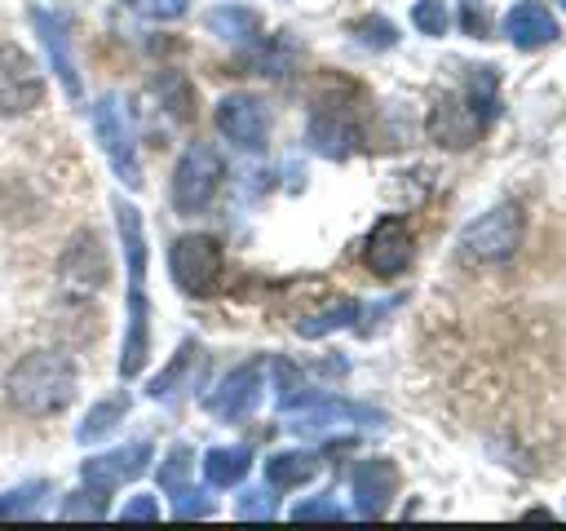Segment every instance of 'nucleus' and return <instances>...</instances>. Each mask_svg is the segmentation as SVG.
Listing matches in <instances>:
<instances>
[{
  "instance_id": "a211bd4d",
  "label": "nucleus",
  "mask_w": 566,
  "mask_h": 531,
  "mask_svg": "<svg viewBox=\"0 0 566 531\" xmlns=\"http://www.w3.org/2000/svg\"><path fill=\"white\" fill-rule=\"evenodd\" d=\"M310 142H314V150H323V155H332V159H345L349 155V146H354V119L349 115H340L336 106H318V115H314V124H310Z\"/></svg>"
},
{
  "instance_id": "423d86ee",
  "label": "nucleus",
  "mask_w": 566,
  "mask_h": 531,
  "mask_svg": "<svg viewBox=\"0 0 566 531\" xmlns=\"http://www.w3.org/2000/svg\"><path fill=\"white\" fill-rule=\"evenodd\" d=\"M93 128H97V137H102V150H106L115 177L137 190V186H142V164H137V150H133V128H128L124 102H119L115 93L97 97V106H93Z\"/></svg>"
},
{
  "instance_id": "72a5a7b5",
  "label": "nucleus",
  "mask_w": 566,
  "mask_h": 531,
  "mask_svg": "<svg viewBox=\"0 0 566 531\" xmlns=\"http://www.w3.org/2000/svg\"><path fill=\"white\" fill-rule=\"evenodd\" d=\"M270 513H274L270 491H248V496L239 500V518H270Z\"/></svg>"
},
{
  "instance_id": "c9c22d12",
  "label": "nucleus",
  "mask_w": 566,
  "mask_h": 531,
  "mask_svg": "<svg viewBox=\"0 0 566 531\" xmlns=\"http://www.w3.org/2000/svg\"><path fill=\"white\" fill-rule=\"evenodd\" d=\"M460 22H464V31H473V35H486V18H482L478 9H469V4H464V13H460Z\"/></svg>"
},
{
  "instance_id": "5701e85b",
  "label": "nucleus",
  "mask_w": 566,
  "mask_h": 531,
  "mask_svg": "<svg viewBox=\"0 0 566 531\" xmlns=\"http://www.w3.org/2000/svg\"><path fill=\"white\" fill-rule=\"evenodd\" d=\"M358 314H363V305H358L354 296H340L336 305H327V310H318V314L301 319V323H296V332H301V336H327V332H336V327L354 323Z\"/></svg>"
},
{
  "instance_id": "6ab92c4d",
  "label": "nucleus",
  "mask_w": 566,
  "mask_h": 531,
  "mask_svg": "<svg viewBox=\"0 0 566 531\" xmlns=\"http://www.w3.org/2000/svg\"><path fill=\"white\" fill-rule=\"evenodd\" d=\"M318 469H323L318 451H274V456L265 460L270 487H301V482H310Z\"/></svg>"
},
{
  "instance_id": "9d476101",
  "label": "nucleus",
  "mask_w": 566,
  "mask_h": 531,
  "mask_svg": "<svg viewBox=\"0 0 566 531\" xmlns=\"http://www.w3.org/2000/svg\"><path fill=\"white\" fill-rule=\"evenodd\" d=\"M411 230H407V221H398V217H380L376 226H371V235H367V243H363V266L376 274V279H394V274H402L407 266H411Z\"/></svg>"
},
{
  "instance_id": "7ed1b4c3",
  "label": "nucleus",
  "mask_w": 566,
  "mask_h": 531,
  "mask_svg": "<svg viewBox=\"0 0 566 531\" xmlns=\"http://www.w3.org/2000/svg\"><path fill=\"white\" fill-rule=\"evenodd\" d=\"M522 235H526V217L517 204H495L491 212H482L478 221H469L460 230V257L473 261V266H495V261H509L517 248H522Z\"/></svg>"
},
{
  "instance_id": "2f4dec72",
  "label": "nucleus",
  "mask_w": 566,
  "mask_h": 531,
  "mask_svg": "<svg viewBox=\"0 0 566 531\" xmlns=\"http://www.w3.org/2000/svg\"><path fill=\"white\" fill-rule=\"evenodd\" d=\"M292 518H296V522H310V518H332V522H336V518H345V509H340V504H332L327 496H318V500L296 504V509H292Z\"/></svg>"
},
{
  "instance_id": "a878e982",
  "label": "nucleus",
  "mask_w": 566,
  "mask_h": 531,
  "mask_svg": "<svg viewBox=\"0 0 566 531\" xmlns=\"http://www.w3.org/2000/svg\"><path fill=\"white\" fill-rule=\"evenodd\" d=\"M190 460H195V456H190V447H186V442H177V447L168 451V460L159 465V487H164V491H181V487L190 482Z\"/></svg>"
},
{
  "instance_id": "f8f14e48",
  "label": "nucleus",
  "mask_w": 566,
  "mask_h": 531,
  "mask_svg": "<svg viewBox=\"0 0 566 531\" xmlns=\"http://www.w3.org/2000/svg\"><path fill=\"white\" fill-rule=\"evenodd\" d=\"M349 487H354V513L358 518H380L394 500V487H398V469L394 460L385 456H371V460H358L354 473H349Z\"/></svg>"
},
{
  "instance_id": "20e7f679",
  "label": "nucleus",
  "mask_w": 566,
  "mask_h": 531,
  "mask_svg": "<svg viewBox=\"0 0 566 531\" xmlns=\"http://www.w3.org/2000/svg\"><path fill=\"white\" fill-rule=\"evenodd\" d=\"M168 270L186 296H208L221 279V243L212 235H181L168 248Z\"/></svg>"
},
{
  "instance_id": "1a4fd4ad",
  "label": "nucleus",
  "mask_w": 566,
  "mask_h": 531,
  "mask_svg": "<svg viewBox=\"0 0 566 531\" xmlns=\"http://www.w3.org/2000/svg\"><path fill=\"white\" fill-rule=\"evenodd\" d=\"M217 128H221L234 146L261 150V146L270 142V111H265V102L252 97V93H230V97L217 102Z\"/></svg>"
},
{
  "instance_id": "c756f323",
  "label": "nucleus",
  "mask_w": 566,
  "mask_h": 531,
  "mask_svg": "<svg viewBox=\"0 0 566 531\" xmlns=\"http://www.w3.org/2000/svg\"><path fill=\"white\" fill-rule=\"evenodd\" d=\"M354 35H358V44H367V49H389V44L398 40V27H394L389 18H363V22L354 27Z\"/></svg>"
},
{
  "instance_id": "4468645a",
  "label": "nucleus",
  "mask_w": 566,
  "mask_h": 531,
  "mask_svg": "<svg viewBox=\"0 0 566 531\" xmlns=\"http://www.w3.org/2000/svg\"><path fill=\"white\" fill-rule=\"evenodd\" d=\"M256 394H261V363H243L217 385V394H208V412L217 420H243L256 407Z\"/></svg>"
},
{
  "instance_id": "aec40b11",
  "label": "nucleus",
  "mask_w": 566,
  "mask_h": 531,
  "mask_svg": "<svg viewBox=\"0 0 566 531\" xmlns=\"http://www.w3.org/2000/svg\"><path fill=\"white\" fill-rule=\"evenodd\" d=\"M203 22H208L212 35H221V40H230V44L256 40V31H261V18H256L252 9H243V4H221V9H212Z\"/></svg>"
},
{
  "instance_id": "bb28decb",
  "label": "nucleus",
  "mask_w": 566,
  "mask_h": 531,
  "mask_svg": "<svg viewBox=\"0 0 566 531\" xmlns=\"http://www.w3.org/2000/svg\"><path fill=\"white\" fill-rule=\"evenodd\" d=\"M44 496H49V482H27V487H18V491H4V496H0V518L31 513Z\"/></svg>"
},
{
  "instance_id": "6e6552de",
  "label": "nucleus",
  "mask_w": 566,
  "mask_h": 531,
  "mask_svg": "<svg viewBox=\"0 0 566 531\" xmlns=\"http://www.w3.org/2000/svg\"><path fill=\"white\" fill-rule=\"evenodd\" d=\"M44 97V75L40 66L18 49L0 44V115H27Z\"/></svg>"
},
{
  "instance_id": "4be33fe9",
  "label": "nucleus",
  "mask_w": 566,
  "mask_h": 531,
  "mask_svg": "<svg viewBox=\"0 0 566 531\" xmlns=\"http://www.w3.org/2000/svg\"><path fill=\"white\" fill-rule=\"evenodd\" d=\"M124 412H128V394H115V398H102L88 416H84V425L75 429V438L80 442H97V438H106L119 420H124Z\"/></svg>"
},
{
  "instance_id": "cd10ccee",
  "label": "nucleus",
  "mask_w": 566,
  "mask_h": 531,
  "mask_svg": "<svg viewBox=\"0 0 566 531\" xmlns=\"http://www.w3.org/2000/svg\"><path fill=\"white\" fill-rule=\"evenodd\" d=\"M274 376H279V407H283V412L296 407V403H305V381H301V372H296L292 363L274 358Z\"/></svg>"
},
{
  "instance_id": "0eeeda50",
  "label": "nucleus",
  "mask_w": 566,
  "mask_h": 531,
  "mask_svg": "<svg viewBox=\"0 0 566 531\" xmlns=\"http://www.w3.org/2000/svg\"><path fill=\"white\" fill-rule=\"evenodd\" d=\"M221 186V155L208 142H190L186 155L177 159V177H172V204L177 212H199L208 208V199Z\"/></svg>"
},
{
  "instance_id": "473e14b6",
  "label": "nucleus",
  "mask_w": 566,
  "mask_h": 531,
  "mask_svg": "<svg viewBox=\"0 0 566 531\" xmlns=\"http://www.w3.org/2000/svg\"><path fill=\"white\" fill-rule=\"evenodd\" d=\"M119 518H124V522H155V518H159V504H155V496L142 491V496H133V500L119 509Z\"/></svg>"
},
{
  "instance_id": "f704fd0d",
  "label": "nucleus",
  "mask_w": 566,
  "mask_h": 531,
  "mask_svg": "<svg viewBox=\"0 0 566 531\" xmlns=\"http://www.w3.org/2000/svg\"><path fill=\"white\" fill-rule=\"evenodd\" d=\"M133 9H142V13H150V18H177V13H186V0H128Z\"/></svg>"
},
{
  "instance_id": "2eb2a0df",
  "label": "nucleus",
  "mask_w": 566,
  "mask_h": 531,
  "mask_svg": "<svg viewBox=\"0 0 566 531\" xmlns=\"http://www.w3.org/2000/svg\"><path fill=\"white\" fill-rule=\"evenodd\" d=\"M31 27L40 31V44L49 49V62H53V71H57V80H62V88L80 102V93H84V84H80V71H75V58H71V44H66V27L53 18V13H44V9H31Z\"/></svg>"
},
{
  "instance_id": "f257e3e1",
  "label": "nucleus",
  "mask_w": 566,
  "mask_h": 531,
  "mask_svg": "<svg viewBox=\"0 0 566 531\" xmlns=\"http://www.w3.org/2000/svg\"><path fill=\"white\" fill-rule=\"evenodd\" d=\"M115 226H119L124 261H128V332H124L119 372L137 376L150 354V305H146V235H142V217L128 199H115Z\"/></svg>"
},
{
  "instance_id": "f3484780",
  "label": "nucleus",
  "mask_w": 566,
  "mask_h": 531,
  "mask_svg": "<svg viewBox=\"0 0 566 531\" xmlns=\"http://www.w3.org/2000/svg\"><path fill=\"white\" fill-rule=\"evenodd\" d=\"M62 279H66V288H97L106 279V257H102L93 230L71 239V248L62 257Z\"/></svg>"
},
{
  "instance_id": "9b49d317",
  "label": "nucleus",
  "mask_w": 566,
  "mask_h": 531,
  "mask_svg": "<svg viewBox=\"0 0 566 531\" xmlns=\"http://www.w3.org/2000/svg\"><path fill=\"white\" fill-rule=\"evenodd\" d=\"M146 465H150V442H128V447H115V451L88 456V460L80 465V478H84V487H88V491H97V496L106 500L119 482L137 478Z\"/></svg>"
},
{
  "instance_id": "ddd939ff",
  "label": "nucleus",
  "mask_w": 566,
  "mask_h": 531,
  "mask_svg": "<svg viewBox=\"0 0 566 531\" xmlns=\"http://www.w3.org/2000/svg\"><path fill=\"white\" fill-rule=\"evenodd\" d=\"M482 128H486V119H482V111H478L464 93H460V97H442V102L433 106V115H429V133H433L442 146H473Z\"/></svg>"
},
{
  "instance_id": "e433bc0d",
  "label": "nucleus",
  "mask_w": 566,
  "mask_h": 531,
  "mask_svg": "<svg viewBox=\"0 0 566 531\" xmlns=\"http://www.w3.org/2000/svg\"><path fill=\"white\" fill-rule=\"evenodd\" d=\"M557 4H562V9H566V0H557Z\"/></svg>"
},
{
  "instance_id": "7c9ffc66",
  "label": "nucleus",
  "mask_w": 566,
  "mask_h": 531,
  "mask_svg": "<svg viewBox=\"0 0 566 531\" xmlns=\"http://www.w3.org/2000/svg\"><path fill=\"white\" fill-rule=\"evenodd\" d=\"M212 513V496H203L199 487H181L172 491V518H208Z\"/></svg>"
},
{
  "instance_id": "f03ea898",
  "label": "nucleus",
  "mask_w": 566,
  "mask_h": 531,
  "mask_svg": "<svg viewBox=\"0 0 566 531\" xmlns=\"http://www.w3.org/2000/svg\"><path fill=\"white\" fill-rule=\"evenodd\" d=\"M9 403L27 416H53L75 398V363L57 350H31L9 372Z\"/></svg>"
},
{
  "instance_id": "c85d7f7f",
  "label": "nucleus",
  "mask_w": 566,
  "mask_h": 531,
  "mask_svg": "<svg viewBox=\"0 0 566 531\" xmlns=\"http://www.w3.org/2000/svg\"><path fill=\"white\" fill-rule=\"evenodd\" d=\"M411 22L424 31V35H442L447 31V0H416L411 4Z\"/></svg>"
},
{
  "instance_id": "393cba45",
  "label": "nucleus",
  "mask_w": 566,
  "mask_h": 531,
  "mask_svg": "<svg viewBox=\"0 0 566 531\" xmlns=\"http://www.w3.org/2000/svg\"><path fill=\"white\" fill-rule=\"evenodd\" d=\"M195 350H199V345H195V341H186V345L177 350V358H172V363H168V367H164V372L150 381V394H155V398H168V394H172V385H177V381L190 372V363H195Z\"/></svg>"
},
{
  "instance_id": "412c9836",
  "label": "nucleus",
  "mask_w": 566,
  "mask_h": 531,
  "mask_svg": "<svg viewBox=\"0 0 566 531\" xmlns=\"http://www.w3.org/2000/svg\"><path fill=\"white\" fill-rule=\"evenodd\" d=\"M248 469H252V451L248 447H212L203 456V478L212 487H234V482H243Z\"/></svg>"
},
{
  "instance_id": "39448f33",
  "label": "nucleus",
  "mask_w": 566,
  "mask_h": 531,
  "mask_svg": "<svg viewBox=\"0 0 566 531\" xmlns=\"http://www.w3.org/2000/svg\"><path fill=\"white\" fill-rule=\"evenodd\" d=\"M287 429L292 434H314V438H327L336 429H354V425H385V412L376 407H363V403H345V398H310V403H296L287 407Z\"/></svg>"
},
{
  "instance_id": "b1692460",
  "label": "nucleus",
  "mask_w": 566,
  "mask_h": 531,
  "mask_svg": "<svg viewBox=\"0 0 566 531\" xmlns=\"http://www.w3.org/2000/svg\"><path fill=\"white\" fill-rule=\"evenodd\" d=\"M155 93L164 97V106L177 115V119H195V88L181 71H159L155 75Z\"/></svg>"
},
{
  "instance_id": "dca6fc26",
  "label": "nucleus",
  "mask_w": 566,
  "mask_h": 531,
  "mask_svg": "<svg viewBox=\"0 0 566 531\" xmlns=\"http://www.w3.org/2000/svg\"><path fill=\"white\" fill-rule=\"evenodd\" d=\"M504 35H509L517 49H544V44L557 40V18H553L544 4L526 0V4H513V9H509Z\"/></svg>"
}]
</instances>
